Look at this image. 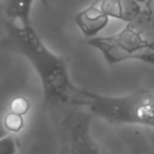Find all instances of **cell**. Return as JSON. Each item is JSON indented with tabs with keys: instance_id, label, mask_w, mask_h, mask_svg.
Masks as SVG:
<instances>
[{
	"instance_id": "1",
	"label": "cell",
	"mask_w": 154,
	"mask_h": 154,
	"mask_svg": "<svg viewBox=\"0 0 154 154\" xmlns=\"http://www.w3.org/2000/svg\"><path fill=\"white\" fill-rule=\"evenodd\" d=\"M5 28L1 45L31 63L40 79L45 103H78V88L71 80L66 60L43 42L33 26H23L5 19Z\"/></svg>"
},
{
	"instance_id": "2",
	"label": "cell",
	"mask_w": 154,
	"mask_h": 154,
	"mask_svg": "<svg viewBox=\"0 0 154 154\" xmlns=\"http://www.w3.org/2000/svg\"><path fill=\"white\" fill-rule=\"evenodd\" d=\"M85 43L98 50L110 66L127 60L154 66V26L146 10L116 34L89 38Z\"/></svg>"
},
{
	"instance_id": "3",
	"label": "cell",
	"mask_w": 154,
	"mask_h": 154,
	"mask_svg": "<svg viewBox=\"0 0 154 154\" xmlns=\"http://www.w3.org/2000/svg\"><path fill=\"white\" fill-rule=\"evenodd\" d=\"M78 103L93 116L110 124L135 125L154 129V92L139 90L120 96L99 94L78 88Z\"/></svg>"
},
{
	"instance_id": "4",
	"label": "cell",
	"mask_w": 154,
	"mask_h": 154,
	"mask_svg": "<svg viewBox=\"0 0 154 154\" xmlns=\"http://www.w3.org/2000/svg\"><path fill=\"white\" fill-rule=\"evenodd\" d=\"M141 12L135 0H94L75 15L74 21L86 39L96 37L110 19L129 22Z\"/></svg>"
},
{
	"instance_id": "5",
	"label": "cell",
	"mask_w": 154,
	"mask_h": 154,
	"mask_svg": "<svg viewBox=\"0 0 154 154\" xmlns=\"http://www.w3.org/2000/svg\"><path fill=\"white\" fill-rule=\"evenodd\" d=\"M90 112H70L60 122L62 154H105L93 138Z\"/></svg>"
},
{
	"instance_id": "6",
	"label": "cell",
	"mask_w": 154,
	"mask_h": 154,
	"mask_svg": "<svg viewBox=\"0 0 154 154\" xmlns=\"http://www.w3.org/2000/svg\"><path fill=\"white\" fill-rule=\"evenodd\" d=\"M47 5V0H41ZM35 0H0V11L5 19L19 22L23 26H32L31 12Z\"/></svg>"
},
{
	"instance_id": "7",
	"label": "cell",
	"mask_w": 154,
	"mask_h": 154,
	"mask_svg": "<svg viewBox=\"0 0 154 154\" xmlns=\"http://www.w3.org/2000/svg\"><path fill=\"white\" fill-rule=\"evenodd\" d=\"M3 125L8 132L17 133L24 127V118L23 115L9 111L3 116Z\"/></svg>"
},
{
	"instance_id": "8",
	"label": "cell",
	"mask_w": 154,
	"mask_h": 154,
	"mask_svg": "<svg viewBox=\"0 0 154 154\" xmlns=\"http://www.w3.org/2000/svg\"><path fill=\"white\" fill-rule=\"evenodd\" d=\"M30 107H31V103L28 100V98H26L23 96H16L10 103L9 111L24 116L29 112Z\"/></svg>"
},
{
	"instance_id": "9",
	"label": "cell",
	"mask_w": 154,
	"mask_h": 154,
	"mask_svg": "<svg viewBox=\"0 0 154 154\" xmlns=\"http://www.w3.org/2000/svg\"><path fill=\"white\" fill-rule=\"evenodd\" d=\"M17 151V140L10 133L0 138V154H16Z\"/></svg>"
},
{
	"instance_id": "10",
	"label": "cell",
	"mask_w": 154,
	"mask_h": 154,
	"mask_svg": "<svg viewBox=\"0 0 154 154\" xmlns=\"http://www.w3.org/2000/svg\"><path fill=\"white\" fill-rule=\"evenodd\" d=\"M146 11L154 26V0H146Z\"/></svg>"
},
{
	"instance_id": "11",
	"label": "cell",
	"mask_w": 154,
	"mask_h": 154,
	"mask_svg": "<svg viewBox=\"0 0 154 154\" xmlns=\"http://www.w3.org/2000/svg\"><path fill=\"white\" fill-rule=\"evenodd\" d=\"M8 134H9V132L7 131L5 125H3V117L0 116V138H2L3 136H5Z\"/></svg>"
},
{
	"instance_id": "12",
	"label": "cell",
	"mask_w": 154,
	"mask_h": 154,
	"mask_svg": "<svg viewBox=\"0 0 154 154\" xmlns=\"http://www.w3.org/2000/svg\"><path fill=\"white\" fill-rule=\"evenodd\" d=\"M135 1H137V2H146V0H135Z\"/></svg>"
}]
</instances>
